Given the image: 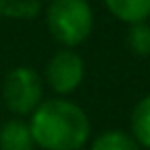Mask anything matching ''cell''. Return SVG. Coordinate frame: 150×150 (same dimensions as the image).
Instances as JSON below:
<instances>
[{"mask_svg":"<svg viewBox=\"0 0 150 150\" xmlns=\"http://www.w3.org/2000/svg\"><path fill=\"white\" fill-rule=\"evenodd\" d=\"M35 146L43 150H80L91 136L86 113L72 101H43L29 121Z\"/></svg>","mask_w":150,"mask_h":150,"instance_id":"6da1fadb","label":"cell"},{"mask_svg":"<svg viewBox=\"0 0 150 150\" xmlns=\"http://www.w3.org/2000/svg\"><path fill=\"white\" fill-rule=\"evenodd\" d=\"M47 29L62 45L82 43L93 31V8L86 0H52L45 11Z\"/></svg>","mask_w":150,"mask_h":150,"instance_id":"7a4b0ae2","label":"cell"},{"mask_svg":"<svg viewBox=\"0 0 150 150\" xmlns=\"http://www.w3.org/2000/svg\"><path fill=\"white\" fill-rule=\"evenodd\" d=\"M41 76L27 66L8 72L2 84V101L15 115H31L43 101Z\"/></svg>","mask_w":150,"mask_h":150,"instance_id":"3957f363","label":"cell"},{"mask_svg":"<svg viewBox=\"0 0 150 150\" xmlns=\"http://www.w3.org/2000/svg\"><path fill=\"white\" fill-rule=\"evenodd\" d=\"M82 78H84V62L72 50H60L47 62L45 80L58 95H68L76 91Z\"/></svg>","mask_w":150,"mask_h":150,"instance_id":"277c9868","label":"cell"},{"mask_svg":"<svg viewBox=\"0 0 150 150\" xmlns=\"http://www.w3.org/2000/svg\"><path fill=\"white\" fill-rule=\"evenodd\" d=\"M0 150H35V140L29 123L11 119L0 127Z\"/></svg>","mask_w":150,"mask_h":150,"instance_id":"5b68a950","label":"cell"},{"mask_svg":"<svg viewBox=\"0 0 150 150\" xmlns=\"http://www.w3.org/2000/svg\"><path fill=\"white\" fill-rule=\"evenodd\" d=\"M109 13L129 25L146 23L150 19V0H105Z\"/></svg>","mask_w":150,"mask_h":150,"instance_id":"8992f818","label":"cell"},{"mask_svg":"<svg viewBox=\"0 0 150 150\" xmlns=\"http://www.w3.org/2000/svg\"><path fill=\"white\" fill-rule=\"evenodd\" d=\"M132 136L134 140L150 150V95L140 99L132 111Z\"/></svg>","mask_w":150,"mask_h":150,"instance_id":"52a82bcc","label":"cell"},{"mask_svg":"<svg viewBox=\"0 0 150 150\" xmlns=\"http://www.w3.org/2000/svg\"><path fill=\"white\" fill-rule=\"evenodd\" d=\"M91 150H140V144L127 132L109 129L95 138V142L91 144Z\"/></svg>","mask_w":150,"mask_h":150,"instance_id":"ba28073f","label":"cell"},{"mask_svg":"<svg viewBox=\"0 0 150 150\" xmlns=\"http://www.w3.org/2000/svg\"><path fill=\"white\" fill-rule=\"evenodd\" d=\"M127 45L136 56H150V25H132L127 31Z\"/></svg>","mask_w":150,"mask_h":150,"instance_id":"9c48e42d","label":"cell"}]
</instances>
